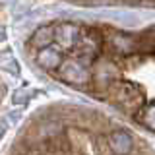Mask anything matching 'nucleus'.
<instances>
[{
    "label": "nucleus",
    "instance_id": "obj_8",
    "mask_svg": "<svg viewBox=\"0 0 155 155\" xmlns=\"http://www.w3.org/2000/svg\"><path fill=\"white\" fill-rule=\"evenodd\" d=\"M4 130H6V122H4V120H0V138H2Z\"/></svg>",
    "mask_w": 155,
    "mask_h": 155
},
{
    "label": "nucleus",
    "instance_id": "obj_1",
    "mask_svg": "<svg viewBox=\"0 0 155 155\" xmlns=\"http://www.w3.org/2000/svg\"><path fill=\"white\" fill-rule=\"evenodd\" d=\"M109 95L116 105L124 107L128 110H138L140 107H143V93L136 84L132 81H120L114 80L109 85Z\"/></svg>",
    "mask_w": 155,
    "mask_h": 155
},
{
    "label": "nucleus",
    "instance_id": "obj_5",
    "mask_svg": "<svg viewBox=\"0 0 155 155\" xmlns=\"http://www.w3.org/2000/svg\"><path fill=\"white\" fill-rule=\"evenodd\" d=\"M110 147H113L114 153L124 155V153L130 151V147H132V140H130V136L126 132L116 130V132H113V136H110Z\"/></svg>",
    "mask_w": 155,
    "mask_h": 155
},
{
    "label": "nucleus",
    "instance_id": "obj_7",
    "mask_svg": "<svg viewBox=\"0 0 155 155\" xmlns=\"http://www.w3.org/2000/svg\"><path fill=\"white\" fill-rule=\"evenodd\" d=\"M138 120L142 122L143 126H147L149 130H153L155 128V107L149 103L147 107H140L138 109Z\"/></svg>",
    "mask_w": 155,
    "mask_h": 155
},
{
    "label": "nucleus",
    "instance_id": "obj_4",
    "mask_svg": "<svg viewBox=\"0 0 155 155\" xmlns=\"http://www.w3.org/2000/svg\"><path fill=\"white\" fill-rule=\"evenodd\" d=\"M62 62V52L58 47H43L37 52V64L45 70H56Z\"/></svg>",
    "mask_w": 155,
    "mask_h": 155
},
{
    "label": "nucleus",
    "instance_id": "obj_2",
    "mask_svg": "<svg viewBox=\"0 0 155 155\" xmlns=\"http://www.w3.org/2000/svg\"><path fill=\"white\" fill-rule=\"evenodd\" d=\"M58 76L64 81L72 85H81L87 84L91 80V70L87 68L85 62H81L80 58H70V60H62L58 66Z\"/></svg>",
    "mask_w": 155,
    "mask_h": 155
},
{
    "label": "nucleus",
    "instance_id": "obj_6",
    "mask_svg": "<svg viewBox=\"0 0 155 155\" xmlns=\"http://www.w3.org/2000/svg\"><path fill=\"white\" fill-rule=\"evenodd\" d=\"M52 41H54V27H48V25L39 27L37 31H35V35L31 37V45L37 47V48L48 47Z\"/></svg>",
    "mask_w": 155,
    "mask_h": 155
},
{
    "label": "nucleus",
    "instance_id": "obj_3",
    "mask_svg": "<svg viewBox=\"0 0 155 155\" xmlns=\"http://www.w3.org/2000/svg\"><path fill=\"white\" fill-rule=\"evenodd\" d=\"M81 37V27L74 25V23H60L58 27H54V41H58L60 48H76L78 41Z\"/></svg>",
    "mask_w": 155,
    "mask_h": 155
}]
</instances>
